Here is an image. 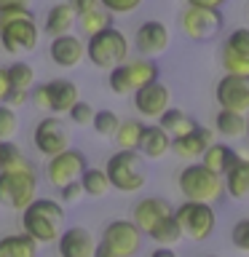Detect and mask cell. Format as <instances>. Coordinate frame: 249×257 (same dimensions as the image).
<instances>
[{
    "label": "cell",
    "mask_w": 249,
    "mask_h": 257,
    "mask_svg": "<svg viewBox=\"0 0 249 257\" xmlns=\"http://www.w3.org/2000/svg\"><path fill=\"white\" fill-rule=\"evenodd\" d=\"M142 128H145V123H142V120H137V118L120 120L118 128H115V134H112V140H115L118 150H137V148H140Z\"/></svg>",
    "instance_id": "30"
},
{
    "label": "cell",
    "mask_w": 249,
    "mask_h": 257,
    "mask_svg": "<svg viewBox=\"0 0 249 257\" xmlns=\"http://www.w3.org/2000/svg\"><path fill=\"white\" fill-rule=\"evenodd\" d=\"M83 43H86V59L99 70H112L118 64H123L129 59V48H132L126 32H120L118 27L96 32V35L86 38Z\"/></svg>",
    "instance_id": "6"
},
{
    "label": "cell",
    "mask_w": 249,
    "mask_h": 257,
    "mask_svg": "<svg viewBox=\"0 0 249 257\" xmlns=\"http://www.w3.org/2000/svg\"><path fill=\"white\" fill-rule=\"evenodd\" d=\"M67 118H70L75 126H88V123H91V118H94V107H91L88 102L78 99V102L67 110Z\"/></svg>",
    "instance_id": "36"
},
{
    "label": "cell",
    "mask_w": 249,
    "mask_h": 257,
    "mask_svg": "<svg viewBox=\"0 0 249 257\" xmlns=\"http://www.w3.org/2000/svg\"><path fill=\"white\" fill-rule=\"evenodd\" d=\"M0 257H38V244L27 233L0 238Z\"/></svg>",
    "instance_id": "29"
},
{
    "label": "cell",
    "mask_w": 249,
    "mask_h": 257,
    "mask_svg": "<svg viewBox=\"0 0 249 257\" xmlns=\"http://www.w3.org/2000/svg\"><path fill=\"white\" fill-rule=\"evenodd\" d=\"M75 24L80 27V32H83L86 38H91V35H96V32H102V30L112 27V14H110V11H104L102 6H96L94 11L80 14L78 19H75Z\"/></svg>",
    "instance_id": "31"
},
{
    "label": "cell",
    "mask_w": 249,
    "mask_h": 257,
    "mask_svg": "<svg viewBox=\"0 0 249 257\" xmlns=\"http://www.w3.org/2000/svg\"><path fill=\"white\" fill-rule=\"evenodd\" d=\"M145 0H99V6L104 11H110L112 16H120V14H134Z\"/></svg>",
    "instance_id": "37"
},
{
    "label": "cell",
    "mask_w": 249,
    "mask_h": 257,
    "mask_svg": "<svg viewBox=\"0 0 249 257\" xmlns=\"http://www.w3.org/2000/svg\"><path fill=\"white\" fill-rule=\"evenodd\" d=\"M214 99L220 110H233L246 115L249 112V80L236 75H222L214 86Z\"/></svg>",
    "instance_id": "15"
},
{
    "label": "cell",
    "mask_w": 249,
    "mask_h": 257,
    "mask_svg": "<svg viewBox=\"0 0 249 257\" xmlns=\"http://www.w3.org/2000/svg\"><path fill=\"white\" fill-rule=\"evenodd\" d=\"M32 0H0V11H6V8H30Z\"/></svg>",
    "instance_id": "43"
},
{
    "label": "cell",
    "mask_w": 249,
    "mask_h": 257,
    "mask_svg": "<svg viewBox=\"0 0 249 257\" xmlns=\"http://www.w3.org/2000/svg\"><path fill=\"white\" fill-rule=\"evenodd\" d=\"M94 236L83 225H72V228H62L59 238H56V252L59 257H91L94 254Z\"/></svg>",
    "instance_id": "20"
},
{
    "label": "cell",
    "mask_w": 249,
    "mask_h": 257,
    "mask_svg": "<svg viewBox=\"0 0 249 257\" xmlns=\"http://www.w3.org/2000/svg\"><path fill=\"white\" fill-rule=\"evenodd\" d=\"M104 174H107L110 188L120 193H140L148 182L145 158L137 150H115L104 164Z\"/></svg>",
    "instance_id": "4"
},
{
    "label": "cell",
    "mask_w": 249,
    "mask_h": 257,
    "mask_svg": "<svg viewBox=\"0 0 249 257\" xmlns=\"http://www.w3.org/2000/svg\"><path fill=\"white\" fill-rule=\"evenodd\" d=\"M80 198H83V188H80L78 180H72V182H67V185L59 188V201L62 204H78Z\"/></svg>",
    "instance_id": "39"
},
{
    "label": "cell",
    "mask_w": 249,
    "mask_h": 257,
    "mask_svg": "<svg viewBox=\"0 0 249 257\" xmlns=\"http://www.w3.org/2000/svg\"><path fill=\"white\" fill-rule=\"evenodd\" d=\"M8 91H11V86H8V75H6V70L0 67V104L6 102V96H8Z\"/></svg>",
    "instance_id": "44"
},
{
    "label": "cell",
    "mask_w": 249,
    "mask_h": 257,
    "mask_svg": "<svg viewBox=\"0 0 249 257\" xmlns=\"http://www.w3.org/2000/svg\"><path fill=\"white\" fill-rule=\"evenodd\" d=\"M214 134H220L222 140H238L246 132V115L233 110H217L214 112Z\"/></svg>",
    "instance_id": "26"
},
{
    "label": "cell",
    "mask_w": 249,
    "mask_h": 257,
    "mask_svg": "<svg viewBox=\"0 0 249 257\" xmlns=\"http://www.w3.org/2000/svg\"><path fill=\"white\" fill-rule=\"evenodd\" d=\"M222 188L225 196L233 201H249V158H241L222 174Z\"/></svg>",
    "instance_id": "23"
},
{
    "label": "cell",
    "mask_w": 249,
    "mask_h": 257,
    "mask_svg": "<svg viewBox=\"0 0 249 257\" xmlns=\"http://www.w3.org/2000/svg\"><path fill=\"white\" fill-rule=\"evenodd\" d=\"M132 222L140 228L142 236H148V233L153 228H158L164 220H169V217L174 214V206L169 204L166 198H158V196H148V198H142V201H137V206H134V212H132Z\"/></svg>",
    "instance_id": "17"
},
{
    "label": "cell",
    "mask_w": 249,
    "mask_h": 257,
    "mask_svg": "<svg viewBox=\"0 0 249 257\" xmlns=\"http://www.w3.org/2000/svg\"><path fill=\"white\" fill-rule=\"evenodd\" d=\"M67 6L75 11V16H80L86 11H94V8L99 6V0H67Z\"/></svg>",
    "instance_id": "41"
},
{
    "label": "cell",
    "mask_w": 249,
    "mask_h": 257,
    "mask_svg": "<svg viewBox=\"0 0 249 257\" xmlns=\"http://www.w3.org/2000/svg\"><path fill=\"white\" fill-rule=\"evenodd\" d=\"M86 166H88L86 153L78 150V148H67V150H62V153H56V156L48 158L46 177H48V182H51L56 190H59L62 185L78 180V177L83 174Z\"/></svg>",
    "instance_id": "13"
},
{
    "label": "cell",
    "mask_w": 249,
    "mask_h": 257,
    "mask_svg": "<svg viewBox=\"0 0 249 257\" xmlns=\"http://www.w3.org/2000/svg\"><path fill=\"white\" fill-rule=\"evenodd\" d=\"M169 43H172V35H169V27L164 22L148 19V22H142L140 27H137V32H134L137 51H140V56H148V59L166 54Z\"/></svg>",
    "instance_id": "16"
},
{
    "label": "cell",
    "mask_w": 249,
    "mask_h": 257,
    "mask_svg": "<svg viewBox=\"0 0 249 257\" xmlns=\"http://www.w3.org/2000/svg\"><path fill=\"white\" fill-rule=\"evenodd\" d=\"M32 198H38V172L22 153L0 169V206L22 212Z\"/></svg>",
    "instance_id": "1"
},
{
    "label": "cell",
    "mask_w": 249,
    "mask_h": 257,
    "mask_svg": "<svg viewBox=\"0 0 249 257\" xmlns=\"http://www.w3.org/2000/svg\"><path fill=\"white\" fill-rule=\"evenodd\" d=\"M174 222L180 225L182 238L190 241H206L214 233L217 214L212 204H201V201H182L174 209Z\"/></svg>",
    "instance_id": "9"
},
{
    "label": "cell",
    "mask_w": 249,
    "mask_h": 257,
    "mask_svg": "<svg viewBox=\"0 0 249 257\" xmlns=\"http://www.w3.org/2000/svg\"><path fill=\"white\" fill-rule=\"evenodd\" d=\"M62 225H64V209L54 198H32L22 209V233H27L38 246L59 238Z\"/></svg>",
    "instance_id": "2"
},
{
    "label": "cell",
    "mask_w": 249,
    "mask_h": 257,
    "mask_svg": "<svg viewBox=\"0 0 249 257\" xmlns=\"http://www.w3.org/2000/svg\"><path fill=\"white\" fill-rule=\"evenodd\" d=\"M244 137H246V140H249V118H246V132H244Z\"/></svg>",
    "instance_id": "47"
},
{
    "label": "cell",
    "mask_w": 249,
    "mask_h": 257,
    "mask_svg": "<svg viewBox=\"0 0 249 257\" xmlns=\"http://www.w3.org/2000/svg\"><path fill=\"white\" fill-rule=\"evenodd\" d=\"M40 40V27L30 8H6L0 11V46L6 54L35 51Z\"/></svg>",
    "instance_id": "3"
},
{
    "label": "cell",
    "mask_w": 249,
    "mask_h": 257,
    "mask_svg": "<svg viewBox=\"0 0 249 257\" xmlns=\"http://www.w3.org/2000/svg\"><path fill=\"white\" fill-rule=\"evenodd\" d=\"M148 238H153L158 246H174V244H180L182 230H180V225L174 222V214L169 217V220L161 222L158 228H153V230L148 233Z\"/></svg>",
    "instance_id": "33"
},
{
    "label": "cell",
    "mask_w": 249,
    "mask_h": 257,
    "mask_svg": "<svg viewBox=\"0 0 249 257\" xmlns=\"http://www.w3.org/2000/svg\"><path fill=\"white\" fill-rule=\"evenodd\" d=\"M158 80V64L148 56H129L123 64L107 70V86L115 96L134 94L137 88Z\"/></svg>",
    "instance_id": "7"
},
{
    "label": "cell",
    "mask_w": 249,
    "mask_h": 257,
    "mask_svg": "<svg viewBox=\"0 0 249 257\" xmlns=\"http://www.w3.org/2000/svg\"><path fill=\"white\" fill-rule=\"evenodd\" d=\"M222 70L225 75L249 80V27H236L222 43Z\"/></svg>",
    "instance_id": "14"
},
{
    "label": "cell",
    "mask_w": 249,
    "mask_h": 257,
    "mask_svg": "<svg viewBox=\"0 0 249 257\" xmlns=\"http://www.w3.org/2000/svg\"><path fill=\"white\" fill-rule=\"evenodd\" d=\"M102 244L115 257H134L142 246V233L132 220H112L102 230Z\"/></svg>",
    "instance_id": "12"
},
{
    "label": "cell",
    "mask_w": 249,
    "mask_h": 257,
    "mask_svg": "<svg viewBox=\"0 0 249 257\" xmlns=\"http://www.w3.org/2000/svg\"><path fill=\"white\" fill-rule=\"evenodd\" d=\"M6 75H8V86L11 88H22V91H30L35 86V70L30 67L27 62H14L6 67Z\"/></svg>",
    "instance_id": "32"
},
{
    "label": "cell",
    "mask_w": 249,
    "mask_h": 257,
    "mask_svg": "<svg viewBox=\"0 0 249 257\" xmlns=\"http://www.w3.org/2000/svg\"><path fill=\"white\" fill-rule=\"evenodd\" d=\"M148 257H180V254H177L172 246H156Z\"/></svg>",
    "instance_id": "45"
},
{
    "label": "cell",
    "mask_w": 249,
    "mask_h": 257,
    "mask_svg": "<svg viewBox=\"0 0 249 257\" xmlns=\"http://www.w3.org/2000/svg\"><path fill=\"white\" fill-rule=\"evenodd\" d=\"M169 148H172V137H169L158 123H156V126H148V123H145L142 140H140V148H137V153H140L142 158H148V161H161L164 156H169Z\"/></svg>",
    "instance_id": "22"
},
{
    "label": "cell",
    "mask_w": 249,
    "mask_h": 257,
    "mask_svg": "<svg viewBox=\"0 0 249 257\" xmlns=\"http://www.w3.org/2000/svg\"><path fill=\"white\" fill-rule=\"evenodd\" d=\"M78 182H80V188H83V196H88V198H104L110 193V182H107L104 169L86 166L83 174L78 177Z\"/></svg>",
    "instance_id": "28"
},
{
    "label": "cell",
    "mask_w": 249,
    "mask_h": 257,
    "mask_svg": "<svg viewBox=\"0 0 249 257\" xmlns=\"http://www.w3.org/2000/svg\"><path fill=\"white\" fill-rule=\"evenodd\" d=\"M16 132H19V115H16V110L8 107V104H0V142L14 140Z\"/></svg>",
    "instance_id": "35"
},
{
    "label": "cell",
    "mask_w": 249,
    "mask_h": 257,
    "mask_svg": "<svg viewBox=\"0 0 249 257\" xmlns=\"http://www.w3.org/2000/svg\"><path fill=\"white\" fill-rule=\"evenodd\" d=\"M91 257H115V254H112L110 249H107V246H104L102 241H99V244L94 246V254H91Z\"/></svg>",
    "instance_id": "46"
},
{
    "label": "cell",
    "mask_w": 249,
    "mask_h": 257,
    "mask_svg": "<svg viewBox=\"0 0 249 257\" xmlns=\"http://www.w3.org/2000/svg\"><path fill=\"white\" fill-rule=\"evenodd\" d=\"M48 56L56 67H78L80 62L86 59V43L83 38H78L75 32H67V35H56L51 38V48H48Z\"/></svg>",
    "instance_id": "19"
},
{
    "label": "cell",
    "mask_w": 249,
    "mask_h": 257,
    "mask_svg": "<svg viewBox=\"0 0 249 257\" xmlns=\"http://www.w3.org/2000/svg\"><path fill=\"white\" fill-rule=\"evenodd\" d=\"M75 11L67 6V3H59V6H51L46 14V22H43V32H48L51 38L56 35H67L72 32V24H75Z\"/></svg>",
    "instance_id": "25"
},
{
    "label": "cell",
    "mask_w": 249,
    "mask_h": 257,
    "mask_svg": "<svg viewBox=\"0 0 249 257\" xmlns=\"http://www.w3.org/2000/svg\"><path fill=\"white\" fill-rule=\"evenodd\" d=\"M230 241L233 246L241 249V252H249V217L246 220H238L230 230Z\"/></svg>",
    "instance_id": "38"
},
{
    "label": "cell",
    "mask_w": 249,
    "mask_h": 257,
    "mask_svg": "<svg viewBox=\"0 0 249 257\" xmlns=\"http://www.w3.org/2000/svg\"><path fill=\"white\" fill-rule=\"evenodd\" d=\"M206 257H217V254H206Z\"/></svg>",
    "instance_id": "48"
},
{
    "label": "cell",
    "mask_w": 249,
    "mask_h": 257,
    "mask_svg": "<svg viewBox=\"0 0 249 257\" xmlns=\"http://www.w3.org/2000/svg\"><path fill=\"white\" fill-rule=\"evenodd\" d=\"M177 185H180V193L185 196V201L214 204V201H220L225 196L222 177L212 172V169H206L201 161H190L177 177Z\"/></svg>",
    "instance_id": "5"
},
{
    "label": "cell",
    "mask_w": 249,
    "mask_h": 257,
    "mask_svg": "<svg viewBox=\"0 0 249 257\" xmlns=\"http://www.w3.org/2000/svg\"><path fill=\"white\" fill-rule=\"evenodd\" d=\"M32 145L40 156L51 158L56 153L70 148V128L64 123L62 115H46L35 123V132H32Z\"/></svg>",
    "instance_id": "10"
},
{
    "label": "cell",
    "mask_w": 249,
    "mask_h": 257,
    "mask_svg": "<svg viewBox=\"0 0 249 257\" xmlns=\"http://www.w3.org/2000/svg\"><path fill=\"white\" fill-rule=\"evenodd\" d=\"M91 123H94V132L99 137H110V140H112V134H115L120 118L112 110H96L94 118H91Z\"/></svg>",
    "instance_id": "34"
},
{
    "label": "cell",
    "mask_w": 249,
    "mask_h": 257,
    "mask_svg": "<svg viewBox=\"0 0 249 257\" xmlns=\"http://www.w3.org/2000/svg\"><path fill=\"white\" fill-rule=\"evenodd\" d=\"M188 6H196V8H214V11H222V6L228 0H185Z\"/></svg>",
    "instance_id": "42"
},
{
    "label": "cell",
    "mask_w": 249,
    "mask_h": 257,
    "mask_svg": "<svg viewBox=\"0 0 249 257\" xmlns=\"http://www.w3.org/2000/svg\"><path fill=\"white\" fill-rule=\"evenodd\" d=\"M169 102H172V91L161 80H153V83L134 91V107L148 120H158V115L169 107Z\"/></svg>",
    "instance_id": "18"
},
{
    "label": "cell",
    "mask_w": 249,
    "mask_h": 257,
    "mask_svg": "<svg viewBox=\"0 0 249 257\" xmlns=\"http://www.w3.org/2000/svg\"><path fill=\"white\" fill-rule=\"evenodd\" d=\"M27 102H30V91H22V88H11L3 104H8V107H14V110H16V107H22V104H27Z\"/></svg>",
    "instance_id": "40"
},
{
    "label": "cell",
    "mask_w": 249,
    "mask_h": 257,
    "mask_svg": "<svg viewBox=\"0 0 249 257\" xmlns=\"http://www.w3.org/2000/svg\"><path fill=\"white\" fill-rule=\"evenodd\" d=\"M212 142H214V132L212 128H204L198 123L188 134L172 137V148H169V153H174L177 158H185V161H198L201 153H204Z\"/></svg>",
    "instance_id": "21"
},
{
    "label": "cell",
    "mask_w": 249,
    "mask_h": 257,
    "mask_svg": "<svg viewBox=\"0 0 249 257\" xmlns=\"http://www.w3.org/2000/svg\"><path fill=\"white\" fill-rule=\"evenodd\" d=\"M80 99L78 83L67 78H51L46 83H38L30 88V102L38 110H46L51 115H67V110Z\"/></svg>",
    "instance_id": "8"
},
{
    "label": "cell",
    "mask_w": 249,
    "mask_h": 257,
    "mask_svg": "<svg viewBox=\"0 0 249 257\" xmlns=\"http://www.w3.org/2000/svg\"><path fill=\"white\" fill-rule=\"evenodd\" d=\"M198 161H201L206 169H212V172H217V174L222 177V174L238 161V153L233 150L228 142H212L204 153H201Z\"/></svg>",
    "instance_id": "24"
},
{
    "label": "cell",
    "mask_w": 249,
    "mask_h": 257,
    "mask_svg": "<svg viewBox=\"0 0 249 257\" xmlns=\"http://www.w3.org/2000/svg\"><path fill=\"white\" fill-rule=\"evenodd\" d=\"M158 126L164 128L169 137H182V134L193 132L198 123L188 115V112H182L180 107H166V110L158 115Z\"/></svg>",
    "instance_id": "27"
},
{
    "label": "cell",
    "mask_w": 249,
    "mask_h": 257,
    "mask_svg": "<svg viewBox=\"0 0 249 257\" xmlns=\"http://www.w3.org/2000/svg\"><path fill=\"white\" fill-rule=\"evenodd\" d=\"M222 11H214V8H196V6H185L180 14V24L182 32L190 40H212L217 38V32L222 30Z\"/></svg>",
    "instance_id": "11"
}]
</instances>
